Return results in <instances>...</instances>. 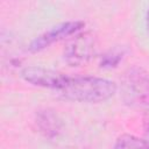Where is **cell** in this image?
<instances>
[{"instance_id": "1", "label": "cell", "mask_w": 149, "mask_h": 149, "mask_svg": "<svg viewBox=\"0 0 149 149\" xmlns=\"http://www.w3.org/2000/svg\"><path fill=\"white\" fill-rule=\"evenodd\" d=\"M65 99L79 102H101L114 95V81L100 77H69L59 91Z\"/></svg>"}, {"instance_id": "2", "label": "cell", "mask_w": 149, "mask_h": 149, "mask_svg": "<svg viewBox=\"0 0 149 149\" xmlns=\"http://www.w3.org/2000/svg\"><path fill=\"white\" fill-rule=\"evenodd\" d=\"M21 76L27 83H30L35 86L57 91H61L64 87L69 78V76L62 72L40 66H27L21 71Z\"/></svg>"}, {"instance_id": "3", "label": "cell", "mask_w": 149, "mask_h": 149, "mask_svg": "<svg viewBox=\"0 0 149 149\" xmlns=\"http://www.w3.org/2000/svg\"><path fill=\"white\" fill-rule=\"evenodd\" d=\"M84 26H85V22L83 21H68V22L59 23L48 29L43 34L38 35L37 37H35L29 44V50L31 52H37L40 50H43L50 44L76 34Z\"/></svg>"}, {"instance_id": "4", "label": "cell", "mask_w": 149, "mask_h": 149, "mask_svg": "<svg viewBox=\"0 0 149 149\" xmlns=\"http://www.w3.org/2000/svg\"><path fill=\"white\" fill-rule=\"evenodd\" d=\"M95 51V42L91 34H79L73 37L64 50V58L71 66L86 63Z\"/></svg>"}, {"instance_id": "5", "label": "cell", "mask_w": 149, "mask_h": 149, "mask_svg": "<svg viewBox=\"0 0 149 149\" xmlns=\"http://www.w3.org/2000/svg\"><path fill=\"white\" fill-rule=\"evenodd\" d=\"M114 149H146V146L143 140L126 134L118 139Z\"/></svg>"}, {"instance_id": "6", "label": "cell", "mask_w": 149, "mask_h": 149, "mask_svg": "<svg viewBox=\"0 0 149 149\" xmlns=\"http://www.w3.org/2000/svg\"><path fill=\"white\" fill-rule=\"evenodd\" d=\"M121 55L120 54H112V55H105L104 58L101 59V66L104 68H112V66H116V64L120 62L121 59Z\"/></svg>"}, {"instance_id": "7", "label": "cell", "mask_w": 149, "mask_h": 149, "mask_svg": "<svg viewBox=\"0 0 149 149\" xmlns=\"http://www.w3.org/2000/svg\"><path fill=\"white\" fill-rule=\"evenodd\" d=\"M144 142V146H146V149H149V129L147 132V135H146V139L143 140Z\"/></svg>"}, {"instance_id": "8", "label": "cell", "mask_w": 149, "mask_h": 149, "mask_svg": "<svg viewBox=\"0 0 149 149\" xmlns=\"http://www.w3.org/2000/svg\"><path fill=\"white\" fill-rule=\"evenodd\" d=\"M147 27H148V30H149V10L147 13Z\"/></svg>"}]
</instances>
